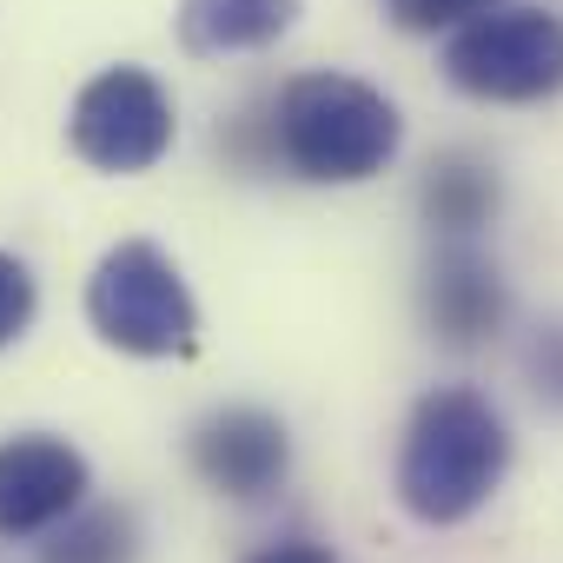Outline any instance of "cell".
Here are the masks:
<instances>
[{"mask_svg":"<svg viewBox=\"0 0 563 563\" xmlns=\"http://www.w3.org/2000/svg\"><path fill=\"white\" fill-rule=\"evenodd\" d=\"M173 93L146 74V67H107L74 93L67 113V146L93 166V173H153L173 153Z\"/></svg>","mask_w":563,"mask_h":563,"instance_id":"5b68a950","label":"cell"},{"mask_svg":"<svg viewBox=\"0 0 563 563\" xmlns=\"http://www.w3.org/2000/svg\"><path fill=\"white\" fill-rule=\"evenodd\" d=\"M41 563H140V523L120 504H100V510L80 504L47 530Z\"/></svg>","mask_w":563,"mask_h":563,"instance_id":"8fae6325","label":"cell"},{"mask_svg":"<svg viewBox=\"0 0 563 563\" xmlns=\"http://www.w3.org/2000/svg\"><path fill=\"white\" fill-rule=\"evenodd\" d=\"M484 8H497V0H385V14L405 34H444V27H464Z\"/></svg>","mask_w":563,"mask_h":563,"instance_id":"4fadbf2b","label":"cell"},{"mask_svg":"<svg viewBox=\"0 0 563 563\" xmlns=\"http://www.w3.org/2000/svg\"><path fill=\"white\" fill-rule=\"evenodd\" d=\"M258 146L265 159H286L312 186H365L398 159L405 120L372 80L299 74L258 113Z\"/></svg>","mask_w":563,"mask_h":563,"instance_id":"6da1fadb","label":"cell"},{"mask_svg":"<svg viewBox=\"0 0 563 563\" xmlns=\"http://www.w3.org/2000/svg\"><path fill=\"white\" fill-rule=\"evenodd\" d=\"M87 457L54 431H21L0 444V537H47L87 504Z\"/></svg>","mask_w":563,"mask_h":563,"instance_id":"8992f818","label":"cell"},{"mask_svg":"<svg viewBox=\"0 0 563 563\" xmlns=\"http://www.w3.org/2000/svg\"><path fill=\"white\" fill-rule=\"evenodd\" d=\"M245 563H339L325 543H312V537H286V543H265V550H252Z\"/></svg>","mask_w":563,"mask_h":563,"instance_id":"5bb4252c","label":"cell"},{"mask_svg":"<svg viewBox=\"0 0 563 563\" xmlns=\"http://www.w3.org/2000/svg\"><path fill=\"white\" fill-rule=\"evenodd\" d=\"M504 471H510V424L484 391L444 385L418 398L405 424V451H398V504L418 523L451 530L477 517L490 490L504 484Z\"/></svg>","mask_w":563,"mask_h":563,"instance_id":"7a4b0ae2","label":"cell"},{"mask_svg":"<svg viewBox=\"0 0 563 563\" xmlns=\"http://www.w3.org/2000/svg\"><path fill=\"white\" fill-rule=\"evenodd\" d=\"M497 199H504L497 166L477 159V153H444V159H431V173H424V219H431V232H444V239L484 232V225L497 219Z\"/></svg>","mask_w":563,"mask_h":563,"instance_id":"30bf717a","label":"cell"},{"mask_svg":"<svg viewBox=\"0 0 563 563\" xmlns=\"http://www.w3.org/2000/svg\"><path fill=\"white\" fill-rule=\"evenodd\" d=\"M418 306H424L431 339H444L451 352H471V345H484L490 332H504L510 292H504V272H497L471 239H444V252L424 265Z\"/></svg>","mask_w":563,"mask_h":563,"instance_id":"ba28073f","label":"cell"},{"mask_svg":"<svg viewBox=\"0 0 563 563\" xmlns=\"http://www.w3.org/2000/svg\"><path fill=\"white\" fill-rule=\"evenodd\" d=\"M186 457H192V471L219 497L252 504V497L286 484V471H292V431L278 424L272 411H258V405H225V411H212V418L192 424Z\"/></svg>","mask_w":563,"mask_h":563,"instance_id":"52a82bcc","label":"cell"},{"mask_svg":"<svg viewBox=\"0 0 563 563\" xmlns=\"http://www.w3.org/2000/svg\"><path fill=\"white\" fill-rule=\"evenodd\" d=\"M444 80L490 107H537L563 93V21L543 8H484L451 27Z\"/></svg>","mask_w":563,"mask_h":563,"instance_id":"277c9868","label":"cell"},{"mask_svg":"<svg viewBox=\"0 0 563 563\" xmlns=\"http://www.w3.org/2000/svg\"><path fill=\"white\" fill-rule=\"evenodd\" d=\"M41 312V286H34V272L14 258V252H0V352H8Z\"/></svg>","mask_w":563,"mask_h":563,"instance_id":"7c38bea8","label":"cell"},{"mask_svg":"<svg viewBox=\"0 0 563 563\" xmlns=\"http://www.w3.org/2000/svg\"><path fill=\"white\" fill-rule=\"evenodd\" d=\"M179 47L199 60L258 54L299 27V0H179Z\"/></svg>","mask_w":563,"mask_h":563,"instance_id":"9c48e42d","label":"cell"},{"mask_svg":"<svg viewBox=\"0 0 563 563\" xmlns=\"http://www.w3.org/2000/svg\"><path fill=\"white\" fill-rule=\"evenodd\" d=\"M87 325L126 358H192L199 306L179 265L153 239H120L87 278Z\"/></svg>","mask_w":563,"mask_h":563,"instance_id":"3957f363","label":"cell"}]
</instances>
